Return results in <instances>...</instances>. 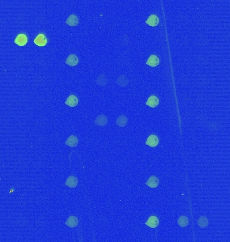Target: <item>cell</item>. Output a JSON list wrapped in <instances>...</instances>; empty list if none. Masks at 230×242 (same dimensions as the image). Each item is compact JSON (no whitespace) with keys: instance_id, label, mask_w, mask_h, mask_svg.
Listing matches in <instances>:
<instances>
[{"instance_id":"5","label":"cell","mask_w":230,"mask_h":242,"mask_svg":"<svg viewBox=\"0 0 230 242\" xmlns=\"http://www.w3.org/2000/svg\"><path fill=\"white\" fill-rule=\"evenodd\" d=\"M159 22L160 20L159 18H158V17L156 15H154V14H152V15H151L148 18V19L146 20L145 23L147 24H148L150 26L155 27L157 26L158 24H159Z\"/></svg>"},{"instance_id":"12","label":"cell","mask_w":230,"mask_h":242,"mask_svg":"<svg viewBox=\"0 0 230 242\" xmlns=\"http://www.w3.org/2000/svg\"><path fill=\"white\" fill-rule=\"evenodd\" d=\"M78 180L73 176H71L66 180L65 185L69 188H75L77 186Z\"/></svg>"},{"instance_id":"11","label":"cell","mask_w":230,"mask_h":242,"mask_svg":"<svg viewBox=\"0 0 230 242\" xmlns=\"http://www.w3.org/2000/svg\"><path fill=\"white\" fill-rule=\"evenodd\" d=\"M146 185L150 188H156L159 185V180L155 176H152L147 180Z\"/></svg>"},{"instance_id":"18","label":"cell","mask_w":230,"mask_h":242,"mask_svg":"<svg viewBox=\"0 0 230 242\" xmlns=\"http://www.w3.org/2000/svg\"><path fill=\"white\" fill-rule=\"evenodd\" d=\"M117 84L118 85H119L121 86H125L128 84L129 83V80L127 77L125 76L124 75H122L121 76L118 78V79L117 80Z\"/></svg>"},{"instance_id":"6","label":"cell","mask_w":230,"mask_h":242,"mask_svg":"<svg viewBox=\"0 0 230 242\" xmlns=\"http://www.w3.org/2000/svg\"><path fill=\"white\" fill-rule=\"evenodd\" d=\"M146 63L150 67H155L159 65L160 59L156 55H151L148 58V59H147Z\"/></svg>"},{"instance_id":"7","label":"cell","mask_w":230,"mask_h":242,"mask_svg":"<svg viewBox=\"0 0 230 242\" xmlns=\"http://www.w3.org/2000/svg\"><path fill=\"white\" fill-rule=\"evenodd\" d=\"M78 102L77 97L74 95H71L67 97L65 104L69 107H75L78 104Z\"/></svg>"},{"instance_id":"13","label":"cell","mask_w":230,"mask_h":242,"mask_svg":"<svg viewBox=\"0 0 230 242\" xmlns=\"http://www.w3.org/2000/svg\"><path fill=\"white\" fill-rule=\"evenodd\" d=\"M78 139L74 135H71L69 137H68L65 144L70 147H75L78 145Z\"/></svg>"},{"instance_id":"16","label":"cell","mask_w":230,"mask_h":242,"mask_svg":"<svg viewBox=\"0 0 230 242\" xmlns=\"http://www.w3.org/2000/svg\"><path fill=\"white\" fill-rule=\"evenodd\" d=\"M127 122L128 118L127 117L125 116V115H121L120 117H118L116 121V124L118 126H120V127H124V126L127 125Z\"/></svg>"},{"instance_id":"10","label":"cell","mask_w":230,"mask_h":242,"mask_svg":"<svg viewBox=\"0 0 230 242\" xmlns=\"http://www.w3.org/2000/svg\"><path fill=\"white\" fill-rule=\"evenodd\" d=\"M65 23L70 26H77L79 23V19L76 16L74 15V14H71V15H70L67 18Z\"/></svg>"},{"instance_id":"17","label":"cell","mask_w":230,"mask_h":242,"mask_svg":"<svg viewBox=\"0 0 230 242\" xmlns=\"http://www.w3.org/2000/svg\"><path fill=\"white\" fill-rule=\"evenodd\" d=\"M197 223H198V225L201 228H204V227H206L209 225V220L205 216H201L200 217L198 221H197Z\"/></svg>"},{"instance_id":"9","label":"cell","mask_w":230,"mask_h":242,"mask_svg":"<svg viewBox=\"0 0 230 242\" xmlns=\"http://www.w3.org/2000/svg\"><path fill=\"white\" fill-rule=\"evenodd\" d=\"M159 104V99L156 96H151L146 102V105L151 108H156Z\"/></svg>"},{"instance_id":"19","label":"cell","mask_w":230,"mask_h":242,"mask_svg":"<svg viewBox=\"0 0 230 242\" xmlns=\"http://www.w3.org/2000/svg\"><path fill=\"white\" fill-rule=\"evenodd\" d=\"M178 223L179 226H180L182 227H185L188 225L189 220L187 217H186V216H182L178 219Z\"/></svg>"},{"instance_id":"14","label":"cell","mask_w":230,"mask_h":242,"mask_svg":"<svg viewBox=\"0 0 230 242\" xmlns=\"http://www.w3.org/2000/svg\"><path fill=\"white\" fill-rule=\"evenodd\" d=\"M107 117L104 114L100 115L95 120V123L100 126H105L107 124Z\"/></svg>"},{"instance_id":"1","label":"cell","mask_w":230,"mask_h":242,"mask_svg":"<svg viewBox=\"0 0 230 242\" xmlns=\"http://www.w3.org/2000/svg\"><path fill=\"white\" fill-rule=\"evenodd\" d=\"M34 42L38 46H44L47 43V39L44 34H40L34 40Z\"/></svg>"},{"instance_id":"20","label":"cell","mask_w":230,"mask_h":242,"mask_svg":"<svg viewBox=\"0 0 230 242\" xmlns=\"http://www.w3.org/2000/svg\"><path fill=\"white\" fill-rule=\"evenodd\" d=\"M108 81V79L107 78H106L105 75H103V77H101V75H100V76L98 77V79H96V82L97 84L98 85H105L106 84V83Z\"/></svg>"},{"instance_id":"3","label":"cell","mask_w":230,"mask_h":242,"mask_svg":"<svg viewBox=\"0 0 230 242\" xmlns=\"http://www.w3.org/2000/svg\"><path fill=\"white\" fill-rule=\"evenodd\" d=\"M158 143H159V139H158V137L155 135H150L147 138L146 141L147 145L151 147H156L158 145Z\"/></svg>"},{"instance_id":"2","label":"cell","mask_w":230,"mask_h":242,"mask_svg":"<svg viewBox=\"0 0 230 242\" xmlns=\"http://www.w3.org/2000/svg\"><path fill=\"white\" fill-rule=\"evenodd\" d=\"M27 42H28L27 37L24 34H20L18 35L15 39V41H14V42H15L16 45L20 46L26 45Z\"/></svg>"},{"instance_id":"8","label":"cell","mask_w":230,"mask_h":242,"mask_svg":"<svg viewBox=\"0 0 230 242\" xmlns=\"http://www.w3.org/2000/svg\"><path fill=\"white\" fill-rule=\"evenodd\" d=\"M146 225L151 228H156L159 225V220L156 216H151L146 222Z\"/></svg>"},{"instance_id":"4","label":"cell","mask_w":230,"mask_h":242,"mask_svg":"<svg viewBox=\"0 0 230 242\" xmlns=\"http://www.w3.org/2000/svg\"><path fill=\"white\" fill-rule=\"evenodd\" d=\"M66 64L71 67H75L79 63V59L78 57L75 55H70L68 56L66 59Z\"/></svg>"},{"instance_id":"15","label":"cell","mask_w":230,"mask_h":242,"mask_svg":"<svg viewBox=\"0 0 230 242\" xmlns=\"http://www.w3.org/2000/svg\"><path fill=\"white\" fill-rule=\"evenodd\" d=\"M65 224L69 227L74 228L78 225V220L75 216H71L67 220Z\"/></svg>"}]
</instances>
